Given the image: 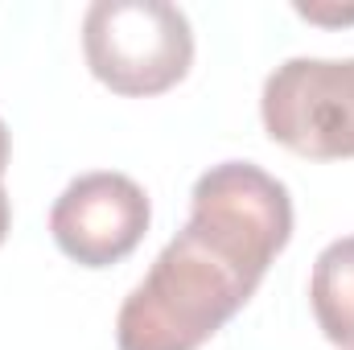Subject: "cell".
<instances>
[{
	"mask_svg": "<svg viewBox=\"0 0 354 350\" xmlns=\"http://www.w3.org/2000/svg\"><path fill=\"white\" fill-rule=\"evenodd\" d=\"M189 202V223L120 305V350H198L210 342L252 301L292 235L288 185L252 161L210 165L194 181Z\"/></svg>",
	"mask_w": 354,
	"mask_h": 350,
	"instance_id": "6da1fadb",
	"label": "cell"
},
{
	"mask_svg": "<svg viewBox=\"0 0 354 350\" xmlns=\"http://www.w3.org/2000/svg\"><path fill=\"white\" fill-rule=\"evenodd\" d=\"M91 75L115 95H161L194 66L189 17L169 0H95L83 17Z\"/></svg>",
	"mask_w": 354,
	"mask_h": 350,
	"instance_id": "7a4b0ae2",
	"label": "cell"
},
{
	"mask_svg": "<svg viewBox=\"0 0 354 350\" xmlns=\"http://www.w3.org/2000/svg\"><path fill=\"white\" fill-rule=\"evenodd\" d=\"M264 132L297 157H354V58H288L264 79Z\"/></svg>",
	"mask_w": 354,
	"mask_h": 350,
	"instance_id": "3957f363",
	"label": "cell"
},
{
	"mask_svg": "<svg viewBox=\"0 0 354 350\" xmlns=\"http://www.w3.org/2000/svg\"><path fill=\"white\" fill-rule=\"evenodd\" d=\"M153 219L149 194L128 174H83L75 177L54 210H50V231L54 243L83 268H107L136 252Z\"/></svg>",
	"mask_w": 354,
	"mask_h": 350,
	"instance_id": "277c9868",
	"label": "cell"
},
{
	"mask_svg": "<svg viewBox=\"0 0 354 350\" xmlns=\"http://www.w3.org/2000/svg\"><path fill=\"white\" fill-rule=\"evenodd\" d=\"M309 305L322 334L342 350H354V235L334 239L309 276Z\"/></svg>",
	"mask_w": 354,
	"mask_h": 350,
	"instance_id": "5b68a950",
	"label": "cell"
},
{
	"mask_svg": "<svg viewBox=\"0 0 354 350\" xmlns=\"http://www.w3.org/2000/svg\"><path fill=\"white\" fill-rule=\"evenodd\" d=\"M297 12L305 21H322V25H346L354 21V8H317V4H297Z\"/></svg>",
	"mask_w": 354,
	"mask_h": 350,
	"instance_id": "8992f818",
	"label": "cell"
},
{
	"mask_svg": "<svg viewBox=\"0 0 354 350\" xmlns=\"http://www.w3.org/2000/svg\"><path fill=\"white\" fill-rule=\"evenodd\" d=\"M8 223H12V202H8V194H4V185H0V243H4V235H8Z\"/></svg>",
	"mask_w": 354,
	"mask_h": 350,
	"instance_id": "52a82bcc",
	"label": "cell"
},
{
	"mask_svg": "<svg viewBox=\"0 0 354 350\" xmlns=\"http://www.w3.org/2000/svg\"><path fill=\"white\" fill-rule=\"evenodd\" d=\"M8 153H12V145H8V128H4V120H0V177L8 169Z\"/></svg>",
	"mask_w": 354,
	"mask_h": 350,
	"instance_id": "ba28073f",
	"label": "cell"
}]
</instances>
